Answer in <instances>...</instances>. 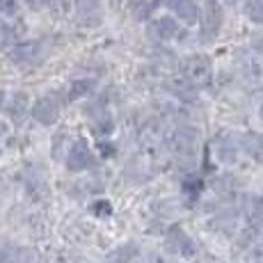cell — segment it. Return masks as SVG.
Wrapping results in <instances>:
<instances>
[{"instance_id":"cell-1","label":"cell","mask_w":263,"mask_h":263,"mask_svg":"<svg viewBox=\"0 0 263 263\" xmlns=\"http://www.w3.org/2000/svg\"><path fill=\"white\" fill-rule=\"evenodd\" d=\"M167 146L174 151V156L183 160H192L197 156V149H199V133L190 126H179L167 138Z\"/></svg>"},{"instance_id":"cell-2","label":"cell","mask_w":263,"mask_h":263,"mask_svg":"<svg viewBox=\"0 0 263 263\" xmlns=\"http://www.w3.org/2000/svg\"><path fill=\"white\" fill-rule=\"evenodd\" d=\"M92 167H96V156L92 146L87 144L85 138H76L67 151V170L78 174V172H87Z\"/></svg>"},{"instance_id":"cell-3","label":"cell","mask_w":263,"mask_h":263,"mask_svg":"<svg viewBox=\"0 0 263 263\" xmlns=\"http://www.w3.org/2000/svg\"><path fill=\"white\" fill-rule=\"evenodd\" d=\"M183 78L188 80L190 85H195V87L209 85L211 78H213V64H211V60L201 53L190 55L183 62Z\"/></svg>"},{"instance_id":"cell-4","label":"cell","mask_w":263,"mask_h":263,"mask_svg":"<svg viewBox=\"0 0 263 263\" xmlns=\"http://www.w3.org/2000/svg\"><path fill=\"white\" fill-rule=\"evenodd\" d=\"M222 23H224V12H222L220 0H206L201 7V39L211 42L220 34Z\"/></svg>"},{"instance_id":"cell-5","label":"cell","mask_w":263,"mask_h":263,"mask_svg":"<svg viewBox=\"0 0 263 263\" xmlns=\"http://www.w3.org/2000/svg\"><path fill=\"white\" fill-rule=\"evenodd\" d=\"M60 110H62L60 96L58 94H44L32 103L30 115H32V119L37 121V124L50 126V124H55V121L60 119Z\"/></svg>"},{"instance_id":"cell-6","label":"cell","mask_w":263,"mask_h":263,"mask_svg":"<svg viewBox=\"0 0 263 263\" xmlns=\"http://www.w3.org/2000/svg\"><path fill=\"white\" fill-rule=\"evenodd\" d=\"M7 55L18 67H34V64L42 62L44 46H42V42H21V44H14Z\"/></svg>"},{"instance_id":"cell-7","label":"cell","mask_w":263,"mask_h":263,"mask_svg":"<svg viewBox=\"0 0 263 263\" xmlns=\"http://www.w3.org/2000/svg\"><path fill=\"white\" fill-rule=\"evenodd\" d=\"M165 247H167V252H172V254H176V256H183V259H192V256L197 254V242L192 240L181 227H172L167 231V236H165Z\"/></svg>"},{"instance_id":"cell-8","label":"cell","mask_w":263,"mask_h":263,"mask_svg":"<svg viewBox=\"0 0 263 263\" xmlns=\"http://www.w3.org/2000/svg\"><path fill=\"white\" fill-rule=\"evenodd\" d=\"M149 34L160 42H172V39H183L185 30L181 28L174 16H158L149 23Z\"/></svg>"},{"instance_id":"cell-9","label":"cell","mask_w":263,"mask_h":263,"mask_svg":"<svg viewBox=\"0 0 263 263\" xmlns=\"http://www.w3.org/2000/svg\"><path fill=\"white\" fill-rule=\"evenodd\" d=\"M76 21L83 28H96L103 23V7L99 0H76Z\"/></svg>"},{"instance_id":"cell-10","label":"cell","mask_w":263,"mask_h":263,"mask_svg":"<svg viewBox=\"0 0 263 263\" xmlns=\"http://www.w3.org/2000/svg\"><path fill=\"white\" fill-rule=\"evenodd\" d=\"M213 146H215V156L222 160V163H236V158H238V149H242L240 138L234 135L231 130H222V133H217Z\"/></svg>"},{"instance_id":"cell-11","label":"cell","mask_w":263,"mask_h":263,"mask_svg":"<svg viewBox=\"0 0 263 263\" xmlns=\"http://www.w3.org/2000/svg\"><path fill=\"white\" fill-rule=\"evenodd\" d=\"M170 9L185 25H195L201 21V7L197 0H170Z\"/></svg>"},{"instance_id":"cell-12","label":"cell","mask_w":263,"mask_h":263,"mask_svg":"<svg viewBox=\"0 0 263 263\" xmlns=\"http://www.w3.org/2000/svg\"><path fill=\"white\" fill-rule=\"evenodd\" d=\"M240 146L254 163L263 165V133H245L240 138Z\"/></svg>"},{"instance_id":"cell-13","label":"cell","mask_w":263,"mask_h":263,"mask_svg":"<svg viewBox=\"0 0 263 263\" xmlns=\"http://www.w3.org/2000/svg\"><path fill=\"white\" fill-rule=\"evenodd\" d=\"M138 256V245L135 242H126V245H119L105 256V263H130Z\"/></svg>"},{"instance_id":"cell-14","label":"cell","mask_w":263,"mask_h":263,"mask_svg":"<svg viewBox=\"0 0 263 263\" xmlns=\"http://www.w3.org/2000/svg\"><path fill=\"white\" fill-rule=\"evenodd\" d=\"M30 101H28V96L25 94H14L12 96V103H9V108H7V112H9V117H12L14 121H21L23 119V115L25 112H30Z\"/></svg>"},{"instance_id":"cell-15","label":"cell","mask_w":263,"mask_h":263,"mask_svg":"<svg viewBox=\"0 0 263 263\" xmlns=\"http://www.w3.org/2000/svg\"><path fill=\"white\" fill-rule=\"evenodd\" d=\"M245 215H247V220H252V222L263 220V197L261 195L247 197V201H245Z\"/></svg>"},{"instance_id":"cell-16","label":"cell","mask_w":263,"mask_h":263,"mask_svg":"<svg viewBox=\"0 0 263 263\" xmlns=\"http://www.w3.org/2000/svg\"><path fill=\"white\" fill-rule=\"evenodd\" d=\"M245 14L252 23L263 25V0H247L245 3Z\"/></svg>"},{"instance_id":"cell-17","label":"cell","mask_w":263,"mask_h":263,"mask_svg":"<svg viewBox=\"0 0 263 263\" xmlns=\"http://www.w3.org/2000/svg\"><path fill=\"white\" fill-rule=\"evenodd\" d=\"M14 42H16V30L5 18H0V48H12Z\"/></svg>"},{"instance_id":"cell-18","label":"cell","mask_w":263,"mask_h":263,"mask_svg":"<svg viewBox=\"0 0 263 263\" xmlns=\"http://www.w3.org/2000/svg\"><path fill=\"white\" fill-rule=\"evenodd\" d=\"M89 87H92V83H89V80H78V83H73L71 87H69V94H67V99H69V101L78 99V96L87 94V92H89Z\"/></svg>"},{"instance_id":"cell-19","label":"cell","mask_w":263,"mask_h":263,"mask_svg":"<svg viewBox=\"0 0 263 263\" xmlns=\"http://www.w3.org/2000/svg\"><path fill=\"white\" fill-rule=\"evenodd\" d=\"M245 263H263V242H259L256 247H252L250 254L245 256Z\"/></svg>"},{"instance_id":"cell-20","label":"cell","mask_w":263,"mask_h":263,"mask_svg":"<svg viewBox=\"0 0 263 263\" xmlns=\"http://www.w3.org/2000/svg\"><path fill=\"white\" fill-rule=\"evenodd\" d=\"M18 0H0V14H16Z\"/></svg>"},{"instance_id":"cell-21","label":"cell","mask_w":263,"mask_h":263,"mask_svg":"<svg viewBox=\"0 0 263 263\" xmlns=\"http://www.w3.org/2000/svg\"><path fill=\"white\" fill-rule=\"evenodd\" d=\"M44 7L53 9V12H64V7H67V0H42Z\"/></svg>"},{"instance_id":"cell-22","label":"cell","mask_w":263,"mask_h":263,"mask_svg":"<svg viewBox=\"0 0 263 263\" xmlns=\"http://www.w3.org/2000/svg\"><path fill=\"white\" fill-rule=\"evenodd\" d=\"M7 133H9V126L5 121H0V154H3V144L7 140Z\"/></svg>"},{"instance_id":"cell-23","label":"cell","mask_w":263,"mask_h":263,"mask_svg":"<svg viewBox=\"0 0 263 263\" xmlns=\"http://www.w3.org/2000/svg\"><path fill=\"white\" fill-rule=\"evenodd\" d=\"M140 263H163V259H160V256L149 254V256H142V261H140Z\"/></svg>"},{"instance_id":"cell-24","label":"cell","mask_w":263,"mask_h":263,"mask_svg":"<svg viewBox=\"0 0 263 263\" xmlns=\"http://www.w3.org/2000/svg\"><path fill=\"white\" fill-rule=\"evenodd\" d=\"M3 105H5V92L0 89V108H3Z\"/></svg>"},{"instance_id":"cell-25","label":"cell","mask_w":263,"mask_h":263,"mask_svg":"<svg viewBox=\"0 0 263 263\" xmlns=\"http://www.w3.org/2000/svg\"><path fill=\"white\" fill-rule=\"evenodd\" d=\"M55 263H67V261H55Z\"/></svg>"},{"instance_id":"cell-26","label":"cell","mask_w":263,"mask_h":263,"mask_svg":"<svg viewBox=\"0 0 263 263\" xmlns=\"http://www.w3.org/2000/svg\"><path fill=\"white\" fill-rule=\"evenodd\" d=\"M261 117H263V105H261Z\"/></svg>"}]
</instances>
